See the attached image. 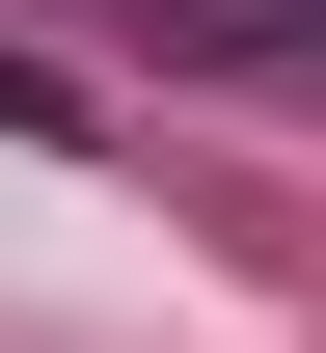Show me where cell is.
I'll return each instance as SVG.
<instances>
[{"instance_id": "6da1fadb", "label": "cell", "mask_w": 326, "mask_h": 353, "mask_svg": "<svg viewBox=\"0 0 326 353\" xmlns=\"http://www.w3.org/2000/svg\"><path fill=\"white\" fill-rule=\"evenodd\" d=\"M0 136H82V82H54V54H0Z\"/></svg>"}]
</instances>
